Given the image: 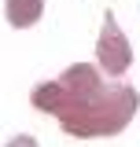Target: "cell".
I'll list each match as a JSON object with an SVG mask.
<instances>
[{"label": "cell", "mask_w": 140, "mask_h": 147, "mask_svg": "<svg viewBox=\"0 0 140 147\" xmlns=\"http://www.w3.org/2000/svg\"><path fill=\"white\" fill-rule=\"evenodd\" d=\"M137 103H140L137 88L103 85L96 96H88L81 103H67L59 110V121L67 125L70 136H114L133 121Z\"/></svg>", "instance_id": "obj_1"}, {"label": "cell", "mask_w": 140, "mask_h": 147, "mask_svg": "<svg viewBox=\"0 0 140 147\" xmlns=\"http://www.w3.org/2000/svg\"><path fill=\"white\" fill-rule=\"evenodd\" d=\"M96 63H100L103 74H114V77L125 74L129 63H133V48H129L125 33L118 30L114 15H103V33H100V44H96Z\"/></svg>", "instance_id": "obj_2"}, {"label": "cell", "mask_w": 140, "mask_h": 147, "mask_svg": "<svg viewBox=\"0 0 140 147\" xmlns=\"http://www.w3.org/2000/svg\"><path fill=\"white\" fill-rule=\"evenodd\" d=\"M41 15H44V0H7V22L15 30L33 26Z\"/></svg>", "instance_id": "obj_3"}, {"label": "cell", "mask_w": 140, "mask_h": 147, "mask_svg": "<svg viewBox=\"0 0 140 147\" xmlns=\"http://www.w3.org/2000/svg\"><path fill=\"white\" fill-rule=\"evenodd\" d=\"M7 147H37V140H30V136H18V140H11Z\"/></svg>", "instance_id": "obj_4"}]
</instances>
